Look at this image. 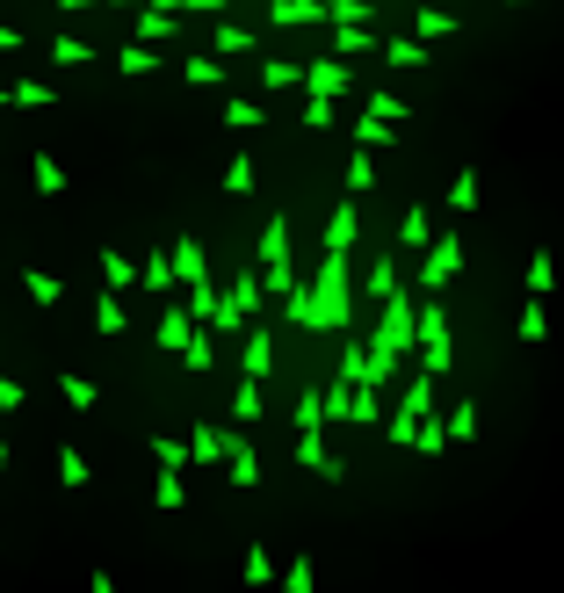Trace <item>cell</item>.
I'll return each instance as SVG.
<instances>
[{"label": "cell", "mask_w": 564, "mask_h": 593, "mask_svg": "<svg viewBox=\"0 0 564 593\" xmlns=\"http://www.w3.org/2000/svg\"><path fill=\"white\" fill-rule=\"evenodd\" d=\"M348 246H326V261H319V283H297L290 297H282V319L304 326V333H333V326H348Z\"/></svg>", "instance_id": "1"}, {"label": "cell", "mask_w": 564, "mask_h": 593, "mask_svg": "<svg viewBox=\"0 0 564 593\" xmlns=\"http://www.w3.org/2000/svg\"><path fill=\"white\" fill-rule=\"evenodd\" d=\"M413 326H420L413 362L427 369V377H449V369H456V348H449V304H442V290H427V304H413Z\"/></svg>", "instance_id": "2"}, {"label": "cell", "mask_w": 564, "mask_h": 593, "mask_svg": "<svg viewBox=\"0 0 564 593\" xmlns=\"http://www.w3.org/2000/svg\"><path fill=\"white\" fill-rule=\"evenodd\" d=\"M463 275V239H427V261H420V290H449Z\"/></svg>", "instance_id": "3"}, {"label": "cell", "mask_w": 564, "mask_h": 593, "mask_svg": "<svg viewBox=\"0 0 564 593\" xmlns=\"http://www.w3.org/2000/svg\"><path fill=\"white\" fill-rule=\"evenodd\" d=\"M348 87H355V73H348V58H311V66H304V95H326V102H340V95H348Z\"/></svg>", "instance_id": "4"}, {"label": "cell", "mask_w": 564, "mask_h": 593, "mask_svg": "<svg viewBox=\"0 0 564 593\" xmlns=\"http://www.w3.org/2000/svg\"><path fill=\"white\" fill-rule=\"evenodd\" d=\"M239 377H275V333L268 326H246V348H239Z\"/></svg>", "instance_id": "5"}, {"label": "cell", "mask_w": 564, "mask_h": 593, "mask_svg": "<svg viewBox=\"0 0 564 593\" xmlns=\"http://www.w3.org/2000/svg\"><path fill=\"white\" fill-rule=\"evenodd\" d=\"M232 442H239V434H225L217 420H196V427H188V463H225Z\"/></svg>", "instance_id": "6"}, {"label": "cell", "mask_w": 564, "mask_h": 593, "mask_svg": "<svg viewBox=\"0 0 564 593\" xmlns=\"http://www.w3.org/2000/svg\"><path fill=\"white\" fill-rule=\"evenodd\" d=\"M268 22L275 29H311V22H333L326 0H268Z\"/></svg>", "instance_id": "7"}, {"label": "cell", "mask_w": 564, "mask_h": 593, "mask_svg": "<svg viewBox=\"0 0 564 593\" xmlns=\"http://www.w3.org/2000/svg\"><path fill=\"white\" fill-rule=\"evenodd\" d=\"M131 37H138V44H174V37H181V15H174V8H152V0H145L138 22H131Z\"/></svg>", "instance_id": "8"}, {"label": "cell", "mask_w": 564, "mask_h": 593, "mask_svg": "<svg viewBox=\"0 0 564 593\" xmlns=\"http://www.w3.org/2000/svg\"><path fill=\"white\" fill-rule=\"evenodd\" d=\"M181 369H188V377H210V369H217V326H196V333H188Z\"/></svg>", "instance_id": "9"}, {"label": "cell", "mask_w": 564, "mask_h": 593, "mask_svg": "<svg viewBox=\"0 0 564 593\" xmlns=\"http://www.w3.org/2000/svg\"><path fill=\"white\" fill-rule=\"evenodd\" d=\"M188 333H196V319H188V304H167V311H160V333H152V340H160V348H167V355L181 362Z\"/></svg>", "instance_id": "10"}, {"label": "cell", "mask_w": 564, "mask_h": 593, "mask_svg": "<svg viewBox=\"0 0 564 593\" xmlns=\"http://www.w3.org/2000/svg\"><path fill=\"white\" fill-rule=\"evenodd\" d=\"M326 51H333V58H369V51H376V37H369V22H333Z\"/></svg>", "instance_id": "11"}, {"label": "cell", "mask_w": 564, "mask_h": 593, "mask_svg": "<svg viewBox=\"0 0 564 593\" xmlns=\"http://www.w3.org/2000/svg\"><path fill=\"white\" fill-rule=\"evenodd\" d=\"M297 463H311V471H319V478H348V463H340V456H326L319 427H304V434H297Z\"/></svg>", "instance_id": "12"}, {"label": "cell", "mask_w": 564, "mask_h": 593, "mask_svg": "<svg viewBox=\"0 0 564 593\" xmlns=\"http://www.w3.org/2000/svg\"><path fill=\"white\" fill-rule=\"evenodd\" d=\"M261 95H290V87H304V66H297V58H261Z\"/></svg>", "instance_id": "13"}, {"label": "cell", "mask_w": 564, "mask_h": 593, "mask_svg": "<svg viewBox=\"0 0 564 593\" xmlns=\"http://www.w3.org/2000/svg\"><path fill=\"white\" fill-rule=\"evenodd\" d=\"M174 283H181V275H174V254H152V261L138 268V290H145V297H167Z\"/></svg>", "instance_id": "14"}, {"label": "cell", "mask_w": 564, "mask_h": 593, "mask_svg": "<svg viewBox=\"0 0 564 593\" xmlns=\"http://www.w3.org/2000/svg\"><path fill=\"white\" fill-rule=\"evenodd\" d=\"M225 463H232V485H239V492H254V485H261V456L246 449V434H239V442L225 449Z\"/></svg>", "instance_id": "15"}, {"label": "cell", "mask_w": 564, "mask_h": 593, "mask_svg": "<svg viewBox=\"0 0 564 593\" xmlns=\"http://www.w3.org/2000/svg\"><path fill=\"white\" fill-rule=\"evenodd\" d=\"M181 80L188 87H225L232 73H225V58H217V51H203V58H188V66H181Z\"/></svg>", "instance_id": "16"}, {"label": "cell", "mask_w": 564, "mask_h": 593, "mask_svg": "<svg viewBox=\"0 0 564 593\" xmlns=\"http://www.w3.org/2000/svg\"><path fill=\"white\" fill-rule=\"evenodd\" d=\"M174 275H181V283H196V275H210V254H203V239H174Z\"/></svg>", "instance_id": "17"}, {"label": "cell", "mask_w": 564, "mask_h": 593, "mask_svg": "<svg viewBox=\"0 0 564 593\" xmlns=\"http://www.w3.org/2000/svg\"><path fill=\"white\" fill-rule=\"evenodd\" d=\"M123 326H131V311H123V297H116V290H102V297H94V333H109V340H116Z\"/></svg>", "instance_id": "18"}, {"label": "cell", "mask_w": 564, "mask_h": 593, "mask_svg": "<svg viewBox=\"0 0 564 593\" xmlns=\"http://www.w3.org/2000/svg\"><path fill=\"white\" fill-rule=\"evenodd\" d=\"M181 304H188V319H196V326H210V319H217V304H225V297L210 290V275H196V283H188V297H181Z\"/></svg>", "instance_id": "19"}, {"label": "cell", "mask_w": 564, "mask_h": 593, "mask_svg": "<svg viewBox=\"0 0 564 593\" xmlns=\"http://www.w3.org/2000/svg\"><path fill=\"white\" fill-rule=\"evenodd\" d=\"M413 37H420V44L456 37V15H442V8H413Z\"/></svg>", "instance_id": "20"}, {"label": "cell", "mask_w": 564, "mask_h": 593, "mask_svg": "<svg viewBox=\"0 0 564 593\" xmlns=\"http://www.w3.org/2000/svg\"><path fill=\"white\" fill-rule=\"evenodd\" d=\"M217 58H254V29H239V22H217Z\"/></svg>", "instance_id": "21"}, {"label": "cell", "mask_w": 564, "mask_h": 593, "mask_svg": "<svg viewBox=\"0 0 564 593\" xmlns=\"http://www.w3.org/2000/svg\"><path fill=\"white\" fill-rule=\"evenodd\" d=\"M261 261H290V217H268L261 225V246H254Z\"/></svg>", "instance_id": "22"}, {"label": "cell", "mask_w": 564, "mask_h": 593, "mask_svg": "<svg viewBox=\"0 0 564 593\" xmlns=\"http://www.w3.org/2000/svg\"><path fill=\"white\" fill-rule=\"evenodd\" d=\"M29 181H37V196H66V167H58L51 152H37V160H29Z\"/></svg>", "instance_id": "23"}, {"label": "cell", "mask_w": 564, "mask_h": 593, "mask_svg": "<svg viewBox=\"0 0 564 593\" xmlns=\"http://www.w3.org/2000/svg\"><path fill=\"white\" fill-rule=\"evenodd\" d=\"M550 283H557V254L536 246V254H528V297H550Z\"/></svg>", "instance_id": "24"}, {"label": "cell", "mask_w": 564, "mask_h": 593, "mask_svg": "<svg viewBox=\"0 0 564 593\" xmlns=\"http://www.w3.org/2000/svg\"><path fill=\"white\" fill-rule=\"evenodd\" d=\"M355 239H362V217H355V203H340L326 217V246H355Z\"/></svg>", "instance_id": "25"}, {"label": "cell", "mask_w": 564, "mask_h": 593, "mask_svg": "<svg viewBox=\"0 0 564 593\" xmlns=\"http://www.w3.org/2000/svg\"><path fill=\"white\" fill-rule=\"evenodd\" d=\"M102 275H109V290H138V261L116 254V246H102Z\"/></svg>", "instance_id": "26"}, {"label": "cell", "mask_w": 564, "mask_h": 593, "mask_svg": "<svg viewBox=\"0 0 564 593\" xmlns=\"http://www.w3.org/2000/svg\"><path fill=\"white\" fill-rule=\"evenodd\" d=\"M348 138H355V145H369V152H391V145H398V131H391L384 116H362L355 131H348Z\"/></svg>", "instance_id": "27"}, {"label": "cell", "mask_w": 564, "mask_h": 593, "mask_svg": "<svg viewBox=\"0 0 564 593\" xmlns=\"http://www.w3.org/2000/svg\"><path fill=\"white\" fill-rule=\"evenodd\" d=\"M442 420H449V442H478V398H456V413Z\"/></svg>", "instance_id": "28"}, {"label": "cell", "mask_w": 564, "mask_h": 593, "mask_svg": "<svg viewBox=\"0 0 564 593\" xmlns=\"http://www.w3.org/2000/svg\"><path fill=\"white\" fill-rule=\"evenodd\" d=\"M22 290L37 297V304H66V283H58V275H44V268H22Z\"/></svg>", "instance_id": "29"}, {"label": "cell", "mask_w": 564, "mask_h": 593, "mask_svg": "<svg viewBox=\"0 0 564 593\" xmlns=\"http://www.w3.org/2000/svg\"><path fill=\"white\" fill-rule=\"evenodd\" d=\"M478 196H485V181H478V167H456V189H449V210H478Z\"/></svg>", "instance_id": "30"}, {"label": "cell", "mask_w": 564, "mask_h": 593, "mask_svg": "<svg viewBox=\"0 0 564 593\" xmlns=\"http://www.w3.org/2000/svg\"><path fill=\"white\" fill-rule=\"evenodd\" d=\"M268 123V102H225V131H261Z\"/></svg>", "instance_id": "31"}, {"label": "cell", "mask_w": 564, "mask_h": 593, "mask_svg": "<svg viewBox=\"0 0 564 593\" xmlns=\"http://www.w3.org/2000/svg\"><path fill=\"white\" fill-rule=\"evenodd\" d=\"M58 391H66L73 413H87V405H94V377H80V369H58Z\"/></svg>", "instance_id": "32"}, {"label": "cell", "mask_w": 564, "mask_h": 593, "mask_svg": "<svg viewBox=\"0 0 564 593\" xmlns=\"http://www.w3.org/2000/svg\"><path fill=\"white\" fill-rule=\"evenodd\" d=\"M225 196H254V152H232V167H225Z\"/></svg>", "instance_id": "33"}, {"label": "cell", "mask_w": 564, "mask_h": 593, "mask_svg": "<svg viewBox=\"0 0 564 593\" xmlns=\"http://www.w3.org/2000/svg\"><path fill=\"white\" fill-rule=\"evenodd\" d=\"M152 499H160V514H181V499H188L181 471H160V478H152Z\"/></svg>", "instance_id": "34"}, {"label": "cell", "mask_w": 564, "mask_h": 593, "mask_svg": "<svg viewBox=\"0 0 564 593\" xmlns=\"http://www.w3.org/2000/svg\"><path fill=\"white\" fill-rule=\"evenodd\" d=\"M521 340H528V348H543V340H550V311H543V297L521 304Z\"/></svg>", "instance_id": "35"}, {"label": "cell", "mask_w": 564, "mask_h": 593, "mask_svg": "<svg viewBox=\"0 0 564 593\" xmlns=\"http://www.w3.org/2000/svg\"><path fill=\"white\" fill-rule=\"evenodd\" d=\"M261 290H268V297L282 304V297L297 290V268H290V261H268V268H261Z\"/></svg>", "instance_id": "36"}, {"label": "cell", "mask_w": 564, "mask_h": 593, "mask_svg": "<svg viewBox=\"0 0 564 593\" xmlns=\"http://www.w3.org/2000/svg\"><path fill=\"white\" fill-rule=\"evenodd\" d=\"M384 58H391V66H413V73H420V66H427V44H420V37H391Z\"/></svg>", "instance_id": "37"}, {"label": "cell", "mask_w": 564, "mask_h": 593, "mask_svg": "<svg viewBox=\"0 0 564 593\" xmlns=\"http://www.w3.org/2000/svg\"><path fill=\"white\" fill-rule=\"evenodd\" d=\"M427 405H434V377H427V369H420V377H413V384H405V398H398V413H413V420H420V413H427Z\"/></svg>", "instance_id": "38"}, {"label": "cell", "mask_w": 564, "mask_h": 593, "mask_svg": "<svg viewBox=\"0 0 564 593\" xmlns=\"http://www.w3.org/2000/svg\"><path fill=\"white\" fill-rule=\"evenodd\" d=\"M290 427H297V434H304V427H326V391H304L297 413H290Z\"/></svg>", "instance_id": "39"}, {"label": "cell", "mask_w": 564, "mask_h": 593, "mask_svg": "<svg viewBox=\"0 0 564 593\" xmlns=\"http://www.w3.org/2000/svg\"><path fill=\"white\" fill-rule=\"evenodd\" d=\"M239 579H246V586H268V579H275V557H268V543H254V550H246Z\"/></svg>", "instance_id": "40"}, {"label": "cell", "mask_w": 564, "mask_h": 593, "mask_svg": "<svg viewBox=\"0 0 564 593\" xmlns=\"http://www.w3.org/2000/svg\"><path fill=\"white\" fill-rule=\"evenodd\" d=\"M348 420H355V427L384 420V405H376V384H355V398H348Z\"/></svg>", "instance_id": "41"}, {"label": "cell", "mask_w": 564, "mask_h": 593, "mask_svg": "<svg viewBox=\"0 0 564 593\" xmlns=\"http://www.w3.org/2000/svg\"><path fill=\"white\" fill-rule=\"evenodd\" d=\"M116 66H123V73H152V66H160V51H152V44H138V37H131V44L116 51Z\"/></svg>", "instance_id": "42"}, {"label": "cell", "mask_w": 564, "mask_h": 593, "mask_svg": "<svg viewBox=\"0 0 564 593\" xmlns=\"http://www.w3.org/2000/svg\"><path fill=\"white\" fill-rule=\"evenodd\" d=\"M362 290H369V297H376V304H384V297H391V290H398V261H391V254H384V261H376V268H369V283H362Z\"/></svg>", "instance_id": "43"}, {"label": "cell", "mask_w": 564, "mask_h": 593, "mask_svg": "<svg viewBox=\"0 0 564 593\" xmlns=\"http://www.w3.org/2000/svg\"><path fill=\"white\" fill-rule=\"evenodd\" d=\"M152 456H160V471H188V442L174 434H152Z\"/></svg>", "instance_id": "44"}, {"label": "cell", "mask_w": 564, "mask_h": 593, "mask_svg": "<svg viewBox=\"0 0 564 593\" xmlns=\"http://www.w3.org/2000/svg\"><path fill=\"white\" fill-rule=\"evenodd\" d=\"M94 58V44H80V37H51V66H87Z\"/></svg>", "instance_id": "45"}, {"label": "cell", "mask_w": 564, "mask_h": 593, "mask_svg": "<svg viewBox=\"0 0 564 593\" xmlns=\"http://www.w3.org/2000/svg\"><path fill=\"white\" fill-rule=\"evenodd\" d=\"M413 449H427V456H434V449H449V420H427V413H420V427H413Z\"/></svg>", "instance_id": "46"}, {"label": "cell", "mask_w": 564, "mask_h": 593, "mask_svg": "<svg viewBox=\"0 0 564 593\" xmlns=\"http://www.w3.org/2000/svg\"><path fill=\"white\" fill-rule=\"evenodd\" d=\"M58 485H66V492L87 485V456H80V449H58Z\"/></svg>", "instance_id": "47"}, {"label": "cell", "mask_w": 564, "mask_h": 593, "mask_svg": "<svg viewBox=\"0 0 564 593\" xmlns=\"http://www.w3.org/2000/svg\"><path fill=\"white\" fill-rule=\"evenodd\" d=\"M348 189H376V160H369V145H355V160H348Z\"/></svg>", "instance_id": "48"}, {"label": "cell", "mask_w": 564, "mask_h": 593, "mask_svg": "<svg viewBox=\"0 0 564 593\" xmlns=\"http://www.w3.org/2000/svg\"><path fill=\"white\" fill-rule=\"evenodd\" d=\"M232 420H261V377H246L239 398H232Z\"/></svg>", "instance_id": "49"}, {"label": "cell", "mask_w": 564, "mask_h": 593, "mask_svg": "<svg viewBox=\"0 0 564 593\" xmlns=\"http://www.w3.org/2000/svg\"><path fill=\"white\" fill-rule=\"evenodd\" d=\"M369 116H384V123H405L413 109H405V102L391 95V87H376V95H369Z\"/></svg>", "instance_id": "50"}, {"label": "cell", "mask_w": 564, "mask_h": 593, "mask_svg": "<svg viewBox=\"0 0 564 593\" xmlns=\"http://www.w3.org/2000/svg\"><path fill=\"white\" fill-rule=\"evenodd\" d=\"M8 102H22V109H44V102H51V87H44V80H15V87H8Z\"/></svg>", "instance_id": "51"}, {"label": "cell", "mask_w": 564, "mask_h": 593, "mask_svg": "<svg viewBox=\"0 0 564 593\" xmlns=\"http://www.w3.org/2000/svg\"><path fill=\"white\" fill-rule=\"evenodd\" d=\"M333 116H340V102H326V95L304 102V123H311V131H333Z\"/></svg>", "instance_id": "52"}, {"label": "cell", "mask_w": 564, "mask_h": 593, "mask_svg": "<svg viewBox=\"0 0 564 593\" xmlns=\"http://www.w3.org/2000/svg\"><path fill=\"white\" fill-rule=\"evenodd\" d=\"M311 579H319V572H311V557H290V572H282V593H311Z\"/></svg>", "instance_id": "53"}, {"label": "cell", "mask_w": 564, "mask_h": 593, "mask_svg": "<svg viewBox=\"0 0 564 593\" xmlns=\"http://www.w3.org/2000/svg\"><path fill=\"white\" fill-rule=\"evenodd\" d=\"M405 246H427V210H405V225H398Z\"/></svg>", "instance_id": "54"}, {"label": "cell", "mask_w": 564, "mask_h": 593, "mask_svg": "<svg viewBox=\"0 0 564 593\" xmlns=\"http://www.w3.org/2000/svg\"><path fill=\"white\" fill-rule=\"evenodd\" d=\"M413 427H420L413 413H391V420H384V434H391V442H398V449H405V442H413Z\"/></svg>", "instance_id": "55"}, {"label": "cell", "mask_w": 564, "mask_h": 593, "mask_svg": "<svg viewBox=\"0 0 564 593\" xmlns=\"http://www.w3.org/2000/svg\"><path fill=\"white\" fill-rule=\"evenodd\" d=\"M22 398H29V391H22L15 377H0V413H22Z\"/></svg>", "instance_id": "56"}, {"label": "cell", "mask_w": 564, "mask_h": 593, "mask_svg": "<svg viewBox=\"0 0 564 593\" xmlns=\"http://www.w3.org/2000/svg\"><path fill=\"white\" fill-rule=\"evenodd\" d=\"M0 51H22V29L15 22H0Z\"/></svg>", "instance_id": "57"}, {"label": "cell", "mask_w": 564, "mask_h": 593, "mask_svg": "<svg viewBox=\"0 0 564 593\" xmlns=\"http://www.w3.org/2000/svg\"><path fill=\"white\" fill-rule=\"evenodd\" d=\"M181 8H196V15H217V8H225V0H181Z\"/></svg>", "instance_id": "58"}, {"label": "cell", "mask_w": 564, "mask_h": 593, "mask_svg": "<svg viewBox=\"0 0 564 593\" xmlns=\"http://www.w3.org/2000/svg\"><path fill=\"white\" fill-rule=\"evenodd\" d=\"M152 8H174V15H181V0H152Z\"/></svg>", "instance_id": "59"}, {"label": "cell", "mask_w": 564, "mask_h": 593, "mask_svg": "<svg viewBox=\"0 0 564 593\" xmlns=\"http://www.w3.org/2000/svg\"><path fill=\"white\" fill-rule=\"evenodd\" d=\"M116 8H145V0H116Z\"/></svg>", "instance_id": "60"}, {"label": "cell", "mask_w": 564, "mask_h": 593, "mask_svg": "<svg viewBox=\"0 0 564 593\" xmlns=\"http://www.w3.org/2000/svg\"><path fill=\"white\" fill-rule=\"evenodd\" d=\"M0 471H8V442H0Z\"/></svg>", "instance_id": "61"}, {"label": "cell", "mask_w": 564, "mask_h": 593, "mask_svg": "<svg viewBox=\"0 0 564 593\" xmlns=\"http://www.w3.org/2000/svg\"><path fill=\"white\" fill-rule=\"evenodd\" d=\"M514 8H536V0H514Z\"/></svg>", "instance_id": "62"}, {"label": "cell", "mask_w": 564, "mask_h": 593, "mask_svg": "<svg viewBox=\"0 0 564 593\" xmlns=\"http://www.w3.org/2000/svg\"><path fill=\"white\" fill-rule=\"evenodd\" d=\"M0 102H8V95H0Z\"/></svg>", "instance_id": "63"}]
</instances>
